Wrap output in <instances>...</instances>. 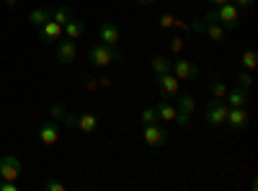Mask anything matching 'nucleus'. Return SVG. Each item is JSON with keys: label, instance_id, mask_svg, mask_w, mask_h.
Returning a JSON list of instances; mask_svg holds the SVG:
<instances>
[{"label": "nucleus", "instance_id": "1", "mask_svg": "<svg viewBox=\"0 0 258 191\" xmlns=\"http://www.w3.org/2000/svg\"><path fill=\"white\" fill-rule=\"evenodd\" d=\"M121 59V52L116 47H109V44H93L88 49V62L93 68H109V65H116V62Z\"/></svg>", "mask_w": 258, "mask_h": 191}, {"label": "nucleus", "instance_id": "2", "mask_svg": "<svg viewBox=\"0 0 258 191\" xmlns=\"http://www.w3.org/2000/svg\"><path fill=\"white\" fill-rule=\"evenodd\" d=\"M207 21H217V24H222V26H238V21H240V16H238V6L235 3H222V6H217L214 11H209L207 16H204Z\"/></svg>", "mask_w": 258, "mask_h": 191}, {"label": "nucleus", "instance_id": "3", "mask_svg": "<svg viewBox=\"0 0 258 191\" xmlns=\"http://www.w3.org/2000/svg\"><path fill=\"white\" fill-rule=\"evenodd\" d=\"M227 111H230V106L225 103V101H220V98H212L207 106H204V119H207V124L209 126H222L225 121H227Z\"/></svg>", "mask_w": 258, "mask_h": 191}, {"label": "nucleus", "instance_id": "4", "mask_svg": "<svg viewBox=\"0 0 258 191\" xmlns=\"http://www.w3.org/2000/svg\"><path fill=\"white\" fill-rule=\"evenodd\" d=\"M155 86H158V91H160V96L163 98H176L178 93H181V80L173 75V73H163V75H155Z\"/></svg>", "mask_w": 258, "mask_h": 191}, {"label": "nucleus", "instance_id": "5", "mask_svg": "<svg viewBox=\"0 0 258 191\" xmlns=\"http://www.w3.org/2000/svg\"><path fill=\"white\" fill-rule=\"evenodd\" d=\"M64 121H68L70 126H78V130L85 132V135H91V132L98 130V116H96L93 111H83V114H78V116L64 114Z\"/></svg>", "mask_w": 258, "mask_h": 191}, {"label": "nucleus", "instance_id": "6", "mask_svg": "<svg viewBox=\"0 0 258 191\" xmlns=\"http://www.w3.org/2000/svg\"><path fill=\"white\" fill-rule=\"evenodd\" d=\"M170 73H173L178 80H197L199 78V65L197 62H191V59H176V62H170Z\"/></svg>", "mask_w": 258, "mask_h": 191}, {"label": "nucleus", "instance_id": "7", "mask_svg": "<svg viewBox=\"0 0 258 191\" xmlns=\"http://www.w3.org/2000/svg\"><path fill=\"white\" fill-rule=\"evenodd\" d=\"M36 135H39V142H41V145H47V147L57 145V142H59V121L47 119L44 124H39Z\"/></svg>", "mask_w": 258, "mask_h": 191}, {"label": "nucleus", "instance_id": "8", "mask_svg": "<svg viewBox=\"0 0 258 191\" xmlns=\"http://www.w3.org/2000/svg\"><path fill=\"white\" fill-rule=\"evenodd\" d=\"M142 140H145L150 147H163V145L168 142V132L160 126V121H155V124H145Z\"/></svg>", "mask_w": 258, "mask_h": 191}, {"label": "nucleus", "instance_id": "9", "mask_svg": "<svg viewBox=\"0 0 258 191\" xmlns=\"http://www.w3.org/2000/svg\"><path fill=\"white\" fill-rule=\"evenodd\" d=\"M18 176H21V160L16 155H3L0 158V178L18 181Z\"/></svg>", "mask_w": 258, "mask_h": 191}, {"label": "nucleus", "instance_id": "10", "mask_svg": "<svg viewBox=\"0 0 258 191\" xmlns=\"http://www.w3.org/2000/svg\"><path fill=\"white\" fill-rule=\"evenodd\" d=\"M98 41L101 44H109V47H119V26L106 21V24L98 26Z\"/></svg>", "mask_w": 258, "mask_h": 191}, {"label": "nucleus", "instance_id": "11", "mask_svg": "<svg viewBox=\"0 0 258 191\" xmlns=\"http://www.w3.org/2000/svg\"><path fill=\"white\" fill-rule=\"evenodd\" d=\"M232 132H240L248 126V111H245V106H238V109H230L227 111V121H225Z\"/></svg>", "mask_w": 258, "mask_h": 191}, {"label": "nucleus", "instance_id": "12", "mask_svg": "<svg viewBox=\"0 0 258 191\" xmlns=\"http://www.w3.org/2000/svg\"><path fill=\"white\" fill-rule=\"evenodd\" d=\"M176 111H178V116L194 119V114H197V98L191 93H178L176 96Z\"/></svg>", "mask_w": 258, "mask_h": 191}, {"label": "nucleus", "instance_id": "13", "mask_svg": "<svg viewBox=\"0 0 258 191\" xmlns=\"http://www.w3.org/2000/svg\"><path fill=\"white\" fill-rule=\"evenodd\" d=\"M78 54V47L73 39H64V41H57V62L59 65H70Z\"/></svg>", "mask_w": 258, "mask_h": 191}, {"label": "nucleus", "instance_id": "14", "mask_svg": "<svg viewBox=\"0 0 258 191\" xmlns=\"http://www.w3.org/2000/svg\"><path fill=\"white\" fill-rule=\"evenodd\" d=\"M39 36H41V41H44V44H57L59 36H62V26L54 24V21L49 18L47 24H41V26H39Z\"/></svg>", "mask_w": 258, "mask_h": 191}, {"label": "nucleus", "instance_id": "15", "mask_svg": "<svg viewBox=\"0 0 258 191\" xmlns=\"http://www.w3.org/2000/svg\"><path fill=\"white\" fill-rule=\"evenodd\" d=\"M248 91L245 88H230L227 96H225V103L230 106V109H238V106H245L248 103Z\"/></svg>", "mask_w": 258, "mask_h": 191}, {"label": "nucleus", "instance_id": "16", "mask_svg": "<svg viewBox=\"0 0 258 191\" xmlns=\"http://www.w3.org/2000/svg\"><path fill=\"white\" fill-rule=\"evenodd\" d=\"M155 111H158V121H173L176 114H178V111H176V106L170 103L168 98H163V101L155 106Z\"/></svg>", "mask_w": 258, "mask_h": 191}, {"label": "nucleus", "instance_id": "17", "mask_svg": "<svg viewBox=\"0 0 258 191\" xmlns=\"http://www.w3.org/2000/svg\"><path fill=\"white\" fill-rule=\"evenodd\" d=\"M83 31H85V24H83V21H78V18H70L68 24L62 26V34L68 36V39H73V41H75V39H80V36H83Z\"/></svg>", "mask_w": 258, "mask_h": 191}, {"label": "nucleus", "instance_id": "18", "mask_svg": "<svg viewBox=\"0 0 258 191\" xmlns=\"http://www.w3.org/2000/svg\"><path fill=\"white\" fill-rule=\"evenodd\" d=\"M207 21V18H204ZM204 34L212 39V41H217V44H222V41H225V26L222 24H217V21H207V29H204Z\"/></svg>", "mask_w": 258, "mask_h": 191}, {"label": "nucleus", "instance_id": "19", "mask_svg": "<svg viewBox=\"0 0 258 191\" xmlns=\"http://www.w3.org/2000/svg\"><path fill=\"white\" fill-rule=\"evenodd\" d=\"M49 18L54 21V24L64 26V24H68V21L73 18V11H70L68 6H57V8H49Z\"/></svg>", "mask_w": 258, "mask_h": 191}, {"label": "nucleus", "instance_id": "20", "mask_svg": "<svg viewBox=\"0 0 258 191\" xmlns=\"http://www.w3.org/2000/svg\"><path fill=\"white\" fill-rule=\"evenodd\" d=\"M240 65H243L245 73H253V70H255V65H258V54H255V49H245V52L240 54Z\"/></svg>", "mask_w": 258, "mask_h": 191}, {"label": "nucleus", "instance_id": "21", "mask_svg": "<svg viewBox=\"0 0 258 191\" xmlns=\"http://www.w3.org/2000/svg\"><path fill=\"white\" fill-rule=\"evenodd\" d=\"M153 75H163V73H170V59L168 57H163V54H155L153 57Z\"/></svg>", "mask_w": 258, "mask_h": 191}, {"label": "nucleus", "instance_id": "22", "mask_svg": "<svg viewBox=\"0 0 258 191\" xmlns=\"http://www.w3.org/2000/svg\"><path fill=\"white\" fill-rule=\"evenodd\" d=\"M47 21H49V8H36V11H31L29 13V24L31 26H41V24H47Z\"/></svg>", "mask_w": 258, "mask_h": 191}, {"label": "nucleus", "instance_id": "23", "mask_svg": "<svg viewBox=\"0 0 258 191\" xmlns=\"http://www.w3.org/2000/svg\"><path fill=\"white\" fill-rule=\"evenodd\" d=\"M209 91H212V98H220V101H225V96H227V86H225V83L222 80H212L209 83Z\"/></svg>", "mask_w": 258, "mask_h": 191}, {"label": "nucleus", "instance_id": "24", "mask_svg": "<svg viewBox=\"0 0 258 191\" xmlns=\"http://www.w3.org/2000/svg\"><path fill=\"white\" fill-rule=\"evenodd\" d=\"M140 121H142V124H155V121H158L155 106H147V109H142V111H140Z\"/></svg>", "mask_w": 258, "mask_h": 191}, {"label": "nucleus", "instance_id": "25", "mask_svg": "<svg viewBox=\"0 0 258 191\" xmlns=\"http://www.w3.org/2000/svg\"><path fill=\"white\" fill-rule=\"evenodd\" d=\"M235 80H238V88H245V91H250L253 88V73H238V78H235Z\"/></svg>", "mask_w": 258, "mask_h": 191}, {"label": "nucleus", "instance_id": "26", "mask_svg": "<svg viewBox=\"0 0 258 191\" xmlns=\"http://www.w3.org/2000/svg\"><path fill=\"white\" fill-rule=\"evenodd\" d=\"M64 114H68V111H64V106H62V103H52V106H49V116H52L54 121L64 119Z\"/></svg>", "mask_w": 258, "mask_h": 191}, {"label": "nucleus", "instance_id": "27", "mask_svg": "<svg viewBox=\"0 0 258 191\" xmlns=\"http://www.w3.org/2000/svg\"><path fill=\"white\" fill-rule=\"evenodd\" d=\"M44 188H47V191H64L68 186H64L62 181H57V178H47V181H44Z\"/></svg>", "mask_w": 258, "mask_h": 191}, {"label": "nucleus", "instance_id": "28", "mask_svg": "<svg viewBox=\"0 0 258 191\" xmlns=\"http://www.w3.org/2000/svg\"><path fill=\"white\" fill-rule=\"evenodd\" d=\"M158 21H160V29H173V21H176V18H173V16H170L168 11H163Z\"/></svg>", "mask_w": 258, "mask_h": 191}, {"label": "nucleus", "instance_id": "29", "mask_svg": "<svg viewBox=\"0 0 258 191\" xmlns=\"http://www.w3.org/2000/svg\"><path fill=\"white\" fill-rule=\"evenodd\" d=\"M170 52H176V54L183 52V39H181V36H173V39H170Z\"/></svg>", "mask_w": 258, "mask_h": 191}, {"label": "nucleus", "instance_id": "30", "mask_svg": "<svg viewBox=\"0 0 258 191\" xmlns=\"http://www.w3.org/2000/svg\"><path fill=\"white\" fill-rule=\"evenodd\" d=\"M232 3L238 6V8H250V6L255 3V0H232Z\"/></svg>", "mask_w": 258, "mask_h": 191}, {"label": "nucleus", "instance_id": "31", "mask_svg": "<svg viewBox=\"0 0 258 191\" xmlns=\"http://www.w3.org/2000/svg\"><path fill=\"white\" fill-rule=\"evenodd\" d=\"M137 3H140V6H155L158 0H137Z\"/></svg>", "mask_w": 258, "mask_h": 191}, {"label": "nucleus", "instance_id": "32", "mask_svg": "<svg viewBox=\"0 0 258 191\" xmlns=\"http://www.w3.org/2000/svg\"><path fill=\"white\" fill-rule=\"evenodd\" d=\"M212 6H222V3H232V0H209Z\"/></svg>", "mask_w": 258, "mask_h": 191}]
</instances>
